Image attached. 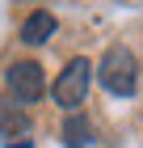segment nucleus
I'll use <instances>...</instances> for the list:
<instances>
[{"label":"nucleus","instance_id":"4","mask_svg":"<svg viewBox=\"0 0 143 148\" xmlns=\"http://www.w3.org/2000/svg\"><path fill=\"white\" fill-rule=\"evenodd\" d=\"M25 136H30V114H25L17 102L0 97V140H4V144H13V148H21Z\"/></svg>","mask_w":143,"mask_h":148},{"label":"nucleus","instance_id":"3","mask_svg":"<svg viewBox=\"0 0 143 148\" xmlns=\"http://www.w3.org/2000/svg\"><path fill=\"white\" fill-rule=\"evenodd\" d=\"M4 85H9V93L17 97V102H38V97L46 93V76H42V68H38L34 59L9 64V68H4Z\"/></svg>","mask_w":143,"mask_h":148},{"label":"nucleus","instance_id":"6","mask_svg":"<svg viewBox=\"0 0 143 148\" xmlns=\"http://www.w3.org/2000/svg\"><path fill=\"white\" fill-rule=\"evenodd\" d=\"M88 140H93V123H88L84 114H67V123H63V144H67V148H84Z\"/></svg>","mask_w":143,"mask_h":148},{"label":"nucleus","instance_id":"2","mask_svg":"<svg viewBox=\"0 0 143 148\" xmlns=\"http://www.w3.org/2000/svg\"><path fill=\"white\" fill-rule=\"evenodd\" d=\"M88 85H93V64H88L84 55H76V59H67V68L59 72L51 97H55L63 110L80 114V106H84V97H88Z\"/></svg>","mask_w":143,"mask_h":148},{"label":"nucleus","instance_id":"5","mask_svg":"<svg viewBox=\"0 0 143 148\" xmlns=\"http://www.w3.org/2000/svg\"><path fill=\"white\" fill-rule=\"evenodd\" d=\"M59 30V21L51 17L46 9H38V13H30L21 21V42H30V47H38V42H46V38Z\"/></svg>","mask_w":143,"mask_h":148},{"label":"nucleus","instance_id":"1","mask_svg":"<svg viewBox=\"0 0 143 148\" xmlns=\"http://www.w3.org/2000/svg\"><path fill=\"white\" fill-rule=\"evenodd\" d=\"M93 72H97V80L114 93V97H131L135 85H139V76H135V72H139V64H135L131 47H110Z\"/></svg>","mask_w":143,"mask_h":148}]
</instances>
